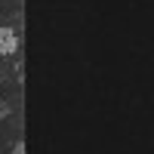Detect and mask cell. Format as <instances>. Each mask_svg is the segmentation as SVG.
<instances>
[{"mask_svg":"<svg viewBox=\"0 0 154 154\" xmlns=\"http://www.w3.org/2000/svg\"><path fill=\"white\" fill-rule=\"evenodd\" d=\"M16 49H19V34L6 25H0V56H12Z\"/></svg>","mask_w":154,"mask_h":154,"instance_id":"1","label":"cell"},{"mask_svg":"<svg viewBox=\"0 0 154 154\" xmlns=\"http://www.w3.org/2000/svg\"><path fill=\"white\" fill-rule=\"evenodd\" d=\"M12 154H25V145H22V142H19V145H16V148H12Z\"/></svg>","mask_w":154,"mask_h":154,"instance_id":"2","label":"cell"},{"mask_svg":"<svg viewBox=\"0 0 154 154\" xmlns=\"http://www.w3.org/2000/svg\"><path fill=\"white\" fill-rule=\"evenodd\" d=\"M6 114H9V108H6V105H0V117H6Z\"/></svg>","mask_w":154,"mask_h":154,"instance_id":"3","label":"cell"}]
</instances>
